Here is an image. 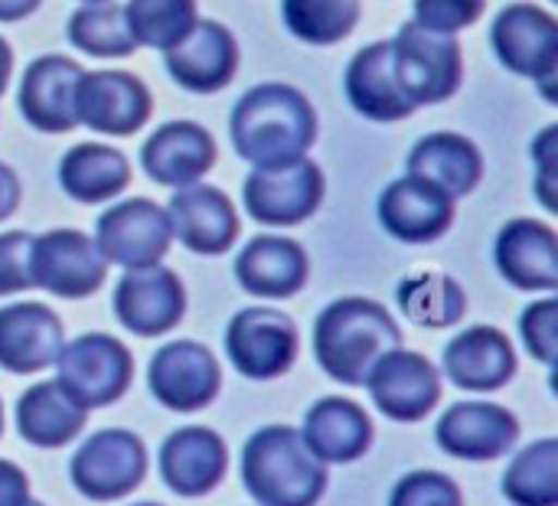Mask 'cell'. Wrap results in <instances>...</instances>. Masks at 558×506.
<instances>
[{"instance_id": "obj_19", "label": "cell", "mask_w": 558, "mask_h": 506, "mask_svg": "<svg viewBox=\"0 0 558 506\" xmlns=\"http://www.w3.org/2000/svg\"><path fill=\"white\" fill-rule=\"evenodd\" d=\"M160 481L177 497H206L213 494L229 471V448L219 432L203 425L177 429L160 445Z\"/></svg>"}, {"instance_id": "obj_20", "label": "cell", "mask_w": 558, "mask_h": 506, "mask_svg": "<svg viewBox=\"0 0 558 506\" xmlns=\"http://www.w3.org/2000/svg\"><path fill=\"white\" fill-rule=\"evenodd\" d=\"M65 347V327L59 314L36 301H16L0 308V370L13 376L43 373Z\"/></svg>"}, {"instance_id": "obj_26", "label": "cell", "mask_w": 558, "mask_h": 506, "mask_svg": "<svg viewBox=\"0 0 558 506\" xmlns=\"http://www.w3.org/2000/svg\"><path fill=\"white\" fill-rule=\"evenodd\" d=\"M301 438L320 465H353L373 448L376 429L363 406L353 399L327 396L307 409Z\"/></svg>"}, {"instance_id": "obj_23", "label": "cell", "mask_w": 558, "mask_h": 506, "mask_svg": "<svg viewBox=\"0 0 558 506\" xmlns=\"http://www.w3.org/2000/svg\"><path fill=\"white\" fill-rule=\"evenodd\" d=\"M494 262L504 281L517 291H546L558 288V236L539 219H513L500 229L494 245Z\"/></svg>"}, {"instance_id": "obj_33", "label": "cell", "mask_w": 558, "mask_h": 506, "mask_svg": "<svg viewBox=\"0 0 558 506\" xmlns=\"http://www.w3.org/2000/svg\"><path fill=\"white\" fill-rule=\"evenodd\" d=\"M500 491L513 506H558V442L539 438L513 455Z\"/></svg>"}, {"instance_id": "obj_21", "label": "cell", "mask_w": 558, "mask_h": 506, "mask_svg": "<svg viewBox=\"0 0 558 506\" xmlns=\"http://www.w3.org/2000/svg\"><path fill=\"white\" fill-rule=\"evenodd\" d=\"M173 239L196 255H222L239 239V213L232 200L206 183L180 186L167 206Z\"/></svg>"}, {"instance_id": "obj_43", "label": "cell", "mask_w": 558, "mask_h": 506, "mask_svg": "<svg viewBox=\"0 0 558 506\" xmlns=\"http://www.w3.org/2000/svg\"><path fill=\"white\" fill-rule=\"evenodd\" d=\"M20 206V180L16 173L0 160V222L10 219Z\"/></svg>"}, {"instance_id": "obj_36", "label": "cell", "mask_w": 558, "mask_h": 506, "mask_svg": "<svg viewBox=\"0 0 558 506\" xmlns=\"http://www.w3.org/2000/svg\"><path fill=\"white\" fill-rule=\"evenodd\" d=\"M124 16L134 43L160 52L177 46L199 20L196 0H128Z\"/></svg>"}, {"instance_id": "obj_7", "label": "cell", "mask_w": 558, "mask_h": 506, "mask_svg": "<svg viewBox=\"0 0 558 506\" xmlns=\"http://www.w3.org/2000/svg\"><path fill=\"white\" fill-rule=\"evenodd\" d=\"M327 196L324 170L311 157H298L278 167H255L245 177V213L262 226L307 222Z\"/></svg>"}, {"instance_id": "obj_25", "label": "cell", "mask_w": 558, "mask_h": 506, "mask_svg": "<svg viewBox=\"0 0 558 506\" xmlns=\"http://www.w3.org/2000/svg\"><path fill=\"white\" fill-rule=\"evenodd\" d=\"M517 350L497 327L477 324L445 347V376L464 393H497L517 376Z\"/></svg>"}, {"instance_id": "obj_30", "label": "cell", "mask_w": 558, "mask_h": 506, "mask_svg": "<svg viewBox=\"0 0 558 506\" xmlns=\"http://www.w3.org/2000/svg\"><path fill=\"white\" fill-rule=\"evenodd\" d=\"M16 432L33 448H62L75 442L88 422V412L65 396L56 380L29 386L16 402Z\"/></svg>"}, {"instance_id": "obj_8", "label": "cell", "mask_w": 558, "mask_h": 506, "mask_svg": "<svg viewBox=\"0 0 558 506\" xmlns=\"http://www.w3.org/2000/svg\"><path fill=\"white\" fill-rule=\"evenodd\" d=\"M226 353L245 380L268 383L291 373L301 353V334L278 308H245L226 327Z\"/></svg>"}, {"instance_id": "obj_34", "label": "cell", "mask_w": 558, "mask_h": 506, "mask_svg": "<svg viewBox=\"0 0 558 506\" xmlns=\"http://www.w3.org/2000/svg\"><path fill=\"white\" fill-rule=\"evenodd\" d=\"M69 43L95 59H124L137 49L124 7L114 0L82 3L69 20Z\"/></svg>"}, {"instance_id": "obj_47", "label": "cell", "mask_w": 558, "mask_h": 506, "mask_svg": "<svg viewBox=\"0 0 558 506\" xmlns=\"http://www.w3.org/2000/svg\"><path fill=\"white\" fill-rule=\"evenodd\" d=\"M23 506H46V504H39V501H33V497H29V501H26Z\"/></svg>"}, {"instance_id": "obj_28", "label": "cell", "mask_w": 558, "mask_h": 506, "mask_svg": "<svg viewBox=\"0 0 558 506\" xmlns=\"http://www.w3.org/2000/svg\"><path fill=\"white\" fill-rule=\"evenodd\" d=\"M347 101L369 121H405L415 115V105L396 82L392 72V43H369L353 56L343 75Z\"/></svg>"}, {"instance_id": "obj_46", "label": "cell", "mask_w": 558, "mask_h": 506, "mask_svg": "<svg viewBox=\"0 0 558 506\" xmlns=\"http://www.w3.org/2000/svg\"><path fill=\"white\" fill-rule=\"evenodd\" d=\"M0 435H3V402H0Z\"/></svg>"}, {"instance_id": "obj_37", "label": "cell", "mask_w": 558, "mask_h": 506, "mask_svg": "<svg viewBox=\"0 0 558 506\" xmlns=\"http://www.w3.org/2000/svg\"><path fill=\"white\" fill-rule=\"evenodd\" d=\"M389 506H464V497L454 478L441 471H412L392 487Z\"/></svg>"}, {"instance_id": "obj_35", "label": "cell", "mask_w": 558, "mask_h": 506, "mask_svg": "<svg viewBox=\"0 0 558 506\" xmlns=\"http://www.w3.org/2000/svg\"><path fill=\"white\" fill-rule=\"evenodd\" d=\"M284 26L311 46H333L360 23V0H281Z\"/></svg>"}, {"instance_id": "obj_5", "label": "cell", "mask_w": 558, "mask_h": 506, "mask_svg": "<svg viewBox=\"0 0 558 506\" xmlns=\"http://www.w3.org/2000/svg\"><path fill=\"white\" fill-rule=\"evenodd\" d=\"M52 366H56V383L85 412L114 406L134 380L131 350L108 334L75 337L59 350Z\"/></svg>"}, {"instance_id": "obj_39", "label": "cell", "mask_w": 558, "mask_h": 506, "mask_svg": "<svg viewBox=\"0 0 558 506\" xmlns=\"http://www.w3.org/2000/svg\"><path fill=\"white\" fill-rule=\"evenodd\" d=\"M487 0H415V23L435 33H461L474 26Z\"/></svg>"}, {"instance_id": "obj_6", "label": "cell", "mask_w": 558, "mask_h": 506, "mask_svg": "<svg viewBox=\"0 0 558 506\" xmlns=\"http://www.w3.org/2000/svg\"><path fill=\"white\" fill-rule=\"evenodd\" d=\"M69 478L92 504L124 501L147 478V448L128 429H101L78 445L69 461Z\"/></svg>"}, {"instance_id": "obj_12", "label": "cell", "mask_w": 558, "mask_h": 506, "mask_svg": "<svg viewBox=\"0 0 558 506\" xmlns=\"http://www.w3.org/2000/svg\"><path fill=\"white\" fill-rule=\"evenodd\" d=\"M147 386L163 409L190 415L219 399L222 370L209 347L196 340H173L154 353L147 366Z\"/></svg>"}, {"instance_id": "obj_42", "label": "cell", "mask_w": 558, "mask_h": 506, "mask_svg": "<svg viewBox=\"0 0 558 506\" xmlns=\"http://www.w3.org/2000/svg\"><path fill=\"white\" fill-rule=\"evenodd\" d=\"M29 501V478L13 461L0 458V506H23Z\"/></svg>"}, {"instance_id": "obj_24", "label": "cell", "mask_w": 558, "mask_h": 506, "mask_svg": "<svg viewBox=\"0 0 558 506\" xmlns=\"http://www.w3.org/2000/svg\"><path fill=\"white\" fill-rule=\"evenodd\" d=\"M216 164V141L196 121H167L141 147L144 173L160 186H190L199 183Z\"/></svg>"}, {"instance_id": "obj_45", "label": "cell", "mask_w": 558, "mask_h": 506, "mask_svg": "<svg viewBox=\"0 0 558 506\" xmlns=\"http://www.w3.org/2000/svg\"><path fill=\"white\" fill-rule=\"evenodd\" d=\"M10 72H13V49H10V43L0 36V95H3L7 85H10Z\"/></svg>"}, {"instance_id": "obj_15", "label": "cell", "mask_w": 558, "mask_h": 506, "mask_svg": "<svg viewBox=\"0 0 558 506\" xmlns=\"http://www.w3.org/2000/svg\"><path fill=\"white\" fill-rule=\"evenodd\" d=\"M111 308L124 330L137 337H163L186 314V288L163 265L124 268L114 285Z\"/></svg>"}, {"instance_id": "obj_31", "label": "cell", "mask_w": 558, "mask_h": 506, "mask_svg": "<svg viewBox=\"0 0 558 506\" xmlns=\"http://www.w3.org/2000/svg\"><path fill=\"white\" fill-rule=\"evenodd\" d=\"M131 183V164L108 144H75L59 164V186L75 203H105L124 193Z\"/></svg>"}, {"instance_id": "obj_48", "label": "cell", "mask_w": 558, "mask_h": 506, "mask_svg": "<svg viewBox=\"0 0 558 506\" xmlns=\"http://www.w3.org/2000/svg\"><path fill=\"white\" fill-rule=\"evenodd\" d=\"M131 506H163V504H150V501H147V504H131Z\"/></svg>"}, {"instance_id": "obj_40", "label": "cell", "mask_w": 558, "mask_h": 506, "mask_svg": "<svg viewBox=\"0 0 558 506\" xmlns=\"http://www.w3.org/2000/svg\"><path fill=\"white\" fill-rule=\"evenodd\" d=\"M29 232H3L0 236V298L29 291Z\"/></svg>"}, {"instance_id": "obj_16", "label": "cell", "mask_w": 558, "mask_h": 506, "mask_svg": "<svg viewBox=\"0 0 558 506\" xmlns=\"http://www.w3.org/2000/svg\"><path fill=\"white\" fill-rule=\"evenodd\" d=\"M435 442L458 461H497L520 442V422L497 402H454L435 425Z\"/></svg>"}, {"instance_id": "obj_49", "label": "cell", "mask_w": 558, "mask_h": 506, "mask_svg": "<svg viewBox=\"0 0 558 506\" xmlns=\"http://www.w3.org/2000/svg\"><path fill=\"white\" fill-rule=\"evenodd\" d=\"M82 3H105V0H82Z\"/></svg>"}, {"instance_id": "obj_10", "label": "cell", "mask_w": 558, "mask_h": 506, "mask_svg": "<svg viewBox=\"0 0 558 506\" xmlns=\"http://www.w3.org/2000/svg\"><path fill=\"white\" fill-rule=\"evenodd\" d=\"M108 262L95 239L78 229H52L29 245V281L33 288L62 301H82L105 285Z\"/></svg>"}, {"instance_id": "obj_13", "label": "cell", "mask_w": 558, "mask_h": 506, "mask_svg": "<svg viewBox=\"0 0 558 506\" xmlns=\"http://www.w3.org/2000/svg\"><path fill=\"white\" fill-rule=\"evenodd\" d=\"M363 386L369 389L376 409L402 425L428 419V412L441 402V376L435 363L405 347L386 350L373 363Z\"/></svg>"}, {"instance_id": "obj_44", "label": "cell", "mask_w": 558, "mask_h": 506, "mask_svg": "<svg viewBox=\"0 0 558 506\" xmlns=\"http://www.w3.org/2000/svg\"><path fill=\"white\" fill-rule=\"evenodd\" d=\"M43 0H0V23H16L26 20L29 13H36Z\"/></svg>"}, {"instance_id": "obj_18", "label": "cell", "mask_w": 558, "mask_h": 506, "mask_svg": "<svg viewBox=\"0 0 558 506\" xmlns=\"http://www.w3.org/2000/svg\"><path fill=\"white\" fill-rule=\"evenodd\" d=\"M170 79L196 95L226 88L239 69V43L229 26L216 20H196V26L170 49H163Z\"/></svg>"}, {"instance_id": "obj_17", "label": "cell", "mask_w": 558, "mask_h": 506, "mask_svg": "<svg viewBox=\"0 0 558 506\" xmlns=\"http://www.w3.org/2000/svg\"><path fill=\"white\" fill-rule=\"evenodd\" d=\"M454 196L435 186L425 177L405 173L389 183L379 196V222L383 229L409 245H425L441 239L454 226Z\"/></svg>"}, {"instance_id": "obj_9", "label": "cell", "mask_w": 558, "mask_h": 506, "mask_svg": "<svg viewBox=\"0 0 558 506\" xmlns=\"http://www.w3.org/2000/svg\"><path fill=\"white\" fill-rule=\"evenodd\" d=\"M497 59L517 72L533 79L549 101H558V20L533 3H513L500 10L490 29Z\"/></svg>"}, {"instance_id": "obj_27", "label": "cell", "mask_w": 558, "mask_h": 506, "mask_svg": "<svg viewBox=\"0 0 558 506\" xmlns=\"http://www.w3.org/2000/svg\"><path fill=\"white\" fill-rule=\"evenodd\" d=\"M235 281L255 298H294L307 285V252L294 239L255 236L235 258Z\"/></svg>"}, {"instance_id": "obj_1", "label": "cell", "mask_w": 558, "mask_h": 506, "mask_svg": "<svg viewBox=\"0 0 558 506\" xmlns=\"http://www.w3.org/2000/svg\"><path fill=\"white\" fill-rule=\"evenodd\" d=\"M229 131L242 160L252 167H278L307 157L317 141V111L294 85L268 82L235 101Z\"/></svg>"}, {"instance_id": "obj_38", "label": "cell", "mask_w": 558, "mask_h": 506, "mask_svg": "<svg viewBox=\"0 0 558 506\" xmlns=\"http://www.w3.org/2000/svg\"><path fill=\"white\" fill-rule=\"evenodd\" d=\"M520 337L523 347L530 350L533 360L556 366L558 360V301L556 298H543L533 301L523 317H520Z\"/></svg>"}, {"instance_id": "obj_3", "label": "cell", "mask_w": 558, "mask_h": 506, "mask_svg": "<svg viewBox=\"0 0 558 506\" xmlns=\"http://www.w3.org/2000/svg\"><path fill=\"white\" fill-rule=\"evenodd\" d=\"M327 484V465L291 425H265L242 448V487L258 506H317Z\"/></svg>"}, {"instance_id": "obj_41", "label": "cell", "mask_w": 558, "mask_h": 506, "mask_svg": "<svg viewBox=\"0 0 558 506\" xmlns=\"http://www.w3.org/2000/svg\"><path fill=\"white\" fill-rule=\"evenodd\" d=\"M533 160H536V193L549 213L558 209V128H546L536 144H533Z\"/></svg>"}, {"instance_id": "obj_4", "label": "cell", "mask_w": 558, "mask_h": 506, "mask_svg": "<svg viewBox=\"0 0 558 506\" xmlns=\"http://www.w3.org/2000/svg\"><path fill=\"white\" fill-rule=\"evenodd\" d=\"M389 43L396 82L415 108L441 105L461 88L464 62L454 33H435L409 20Z\"/></svg>"}, {"instance_id": "obj_29", "label": "cell", "mask_w": 558, "mask_h": 506, "mask_svg": "<svg viewBox=\"0 0 558 506\" xmlns=\"http://www.w3.org/2000/svg\"><path fill=\"white\" fill-rule=\"evenodd\" d=\"M409 173L432 180L435 186H441L445 193L468 196L481 186L484 180V154L481 147L454 131H435L425 134L412 154H409Z\"/></svg>"}, {"instance_id": "obj_2", "label": "cell", "mask_w": 558, "mask_h": 506, "mask_svg": "<svg viewBox=\"0 0 558 506\" xmlns=\"http://www.w3.org/2000/svg\"><path fill=\"white\" fill-rule=\"evenodd\" d=\"M402 347L396 317L369 298H340L327 304L314 324V357L340 386H363L373 363Z\"/></svg>"}, {"instance_id": "obj_11", "label": "cell", "mask_w": 558, "mask_h": 506, "mask_svg": "<svg viewBox=\"0 0 558 506\" xmlns=\"http://www.w3.org/2000/svg\"><path fill=\"white\" fill-rule=\"evenodd\" d=\"M95 245L105 262L118 268L160 265L173 245L170 216L154 200H121L101 213L95 226Z\"/></svg>"}, {"instance_id": "obj_14", "label": "cell", "mask_w": 558, "mask_h": 506, "mask_svg": "<svg viewBox=\"0 0 558 506\" xmlns=\"http://www.w3.org/2000/svg\"><path fill=\"white\" fill-rule=\"evenodd\" d=\"M154 111L147 85L121 69H98V72H82L78 88H75V118L78 124L111 134V137H128L137 134Z\"/></svg>"}, {"instance_id": "obj_32", "label": "cell", "mask_w": 558, "mask_h": 506, "mask_svg": "<svg viewBox=\"0 0 558 506\" xmlns=\"http://www.w3.org/2000/svg\"><path fill=\"white\" fill-rule=\"evenodd\" d=\"M402 314L415 324V327H428V330H445L454 327L464 314H468V294L464 288L441 272H418L412 278H405L396 291Z\"/></svg>"}, {"instance_id": "obj_22", "label": "cell", "mask_w": 558, "mask_h": 506, "mask_svg": "<svg viewBox=\"0 0 558 506\" xmlns=\"http://www.w3.org/2000/svg\"><path fill=\"white\" fill-rule=\"evenodd\" d=\"M82 65L65 56H39L29 62L20 82V111L29 128L43 134H69L75 118V88Z\"/></svg>"}]
</instances>
